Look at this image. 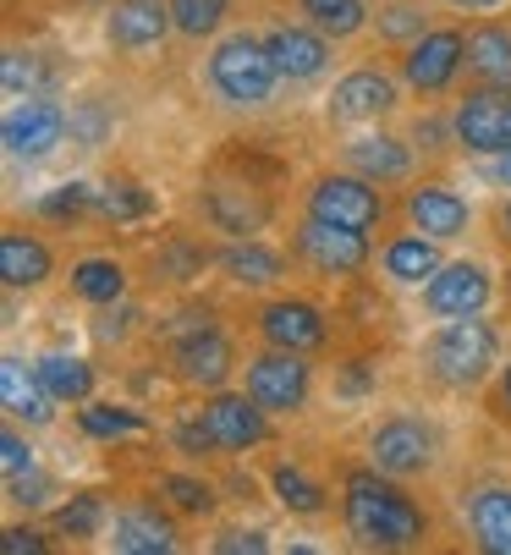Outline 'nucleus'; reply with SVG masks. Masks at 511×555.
<instances>
[{
    "mask_svg": "<svg viewBox=\"0 0 511 555\" xmlns=\"http://www.w3.org/2000/svg\"><path fill=\"white\" fill-rule=\"evenodd\" d=\"M347 528L363 550H407L430 533V517L396 485H385L380 473H353L347 479Z\"/></svg>",
    "mask_w": 511,
    "mask_h": 555,
    "instance_id": "f257e3e1",
    "label": "nucleus"
},
{
    "mask_svg": "<svg viewBox=\"0 0 511 555\" xmlns=\"http://www.w3.org/2000/svg\"><path fill=\"white\" fill-rule=\"evenodd\" d=\"M276 55L265 39H253V34H231L215 55H209V83L226 105H265L270 89H276Z\"/></svg>",
    "mask_w": 511,
    "mask_h": 555,
    "instance_id": "f03ea898",
    "label": "nucleus"
},
{
    "mask_svg": "<svg viewBox=\"0 0 511 555\" xmlns=\"http://www.w3.org/2000/svg\"><path fill=\"white\" fill-rule=\"evenodd\" d=\"M495 325H484L478 313H462V320H446L430 336V369L446 385H478L495 363Z\"/></svg>",
    "mask_w": 511,
    "mask_h": 555,
    "instance_id": "7ed1b4c3",
    "label": "nucleus"
},
{
    "mask_svg": "<svg viewBox=\"0 0 511 555\" xmlns=\"http://www.w3.org/2000/svg\"><path fill=\"white\" fill-rule=\"evenodd\" d=\"M247 396L265 413H297L308 396V363L292 347H270L247 363Z\"/></svg>",
    "mask_w": 511,
    "mask_h": 555,
    "instance_id": "20e7f679",
    "label": "nucleus"
},
{
    "mask_svg": "<svg viewBox=\"0 0 511 555\" xmlns=\"http://www.w3.org/2000/svg\"><path fill=\"white\" fill-rule=\"evenodd\" d=\"M457 143L473 154H506L511 149V89H473L457 105Z\"/></svg>",
    "mask_w": 511,
    "mask_h": 555,
    "instance_id": "39448f33",
    "label": "nucleus"
},
{
    "mask_svg": "<svg viewBox=\"0 0 511 555\" xmlns=\"http://www.w3.org/2000/svg\"><path fill=\"white\" fill-rule=\"evenodd\" d=\"M308 215L335 220V225H353V231H369V225H380L385 204H380L369 177H319L314 193H308Z\"/></svg>",
    "mask_w": 511,
    "mask_h": 555,
    "instance_id": "423d86ee",
    "label": "nucleus"
},
{
    "mask_svg": "<svg viewBox=\"0 0 511 555\" xmlns=\"http://www.w3.org/2000/svg\"><path fill=\"white\" fill-rule=\"evenodd\" d=\"M297 254H303L314 270H324V275H353V270L369 264L363 231L335 225V220H319V215L303 220V231H297Z\"/></svg>",
    "mask_w": 511,
    "mask_h": 555,
    "instance_id": "0eeeda50",
    "label": "nucleus"
},
{
    "mask_svg": "<svg viewBox=\"0 0 511 555\" xmlns=\"http://www.w3.org/2000/svg\"><path fill=\"white\" fill-rule=\"evenodd\" d=\"M462 61H468V39L457 28H440V34H418L412 39V50L401 55V72H407V83L418 94H440L462 72Z\"/></svg>",
    "mask_w": 511,
    "mask_h": 555,
    "instance_id": "6e6552de",
    "label": "nucleus"
},
{
    "mask_svg": "<svg viewBox=\"0 0 511 555\" xmlns=\"http://www.w3.org/2000/svg\"><path fill=\"white\" fill-rule=\"evenodd\" d=\"M374 467L385 473V479H412V473H423L435 462V435L423 429L418 418H391L374 429Z\"/></svg>",
    "mask_w": 511,
    "mask_h": 555,
    "instance_id": "1a4fd4ad",
    "label": "nucleus"
},
{
    "mask_svg": "<svg viewBox=\"0 0 511 555\" xmlns=\"http://www.w3.org/2000/svg\"><path fill=\"white\" fill-rule=\"evenodd\" d=\"M489 302V275L478 264H446L430 275V286H423V308L435 313V320H462V313H478Z\"/></svg>",
    "mask_w": 511,
    "mask_h": 555,
    "instance_id": "9d476101",
    "label": "nucleus"
},
{
    "mask_svg": "<svg viewBox=\"0 0 511 555\" xmlns=\"http://www.w3.org/2000/svg\"><path fill=\"white\" fill-rule=\"evenodd\" d=\"M66 132V116L50 105V100H17L12 116H7V149L17 154V160H39V154H50Z\"/></svg>",
    "mask_w": 511,
    "mask_h": 555,
    "instance_id": "9b49d317",
    "label": "nucleus"
},
{
    "mask_svg": "<svg viewBox=\"0 0 511 555\" xmlns=\"http://www.w3.org/2000/svg\"><path fill=\"white\" fill-rule=\"evenodd\" d=\"M396 105V83L385 72H353L330 94V121H374Z\"/></svg>",
    "mask_w": 511,
    "mask_h": 555,
    "instance_id": "f8f14e48",
    "label": "nucleus"
},
{
    "mask_svg": "<svg viewBox=\"0 0 511 555\" xmlns=\"http://www.w3.org/2000/svg\"><path fill=\"white\" fill-rule=\"evenodd\" d=\"M204 418H209L220 451H247V446H259L270 435L265 408L253 402V396H215V402L204 408Z\"/></svg>",
    "mask_w": 511,
    "mask_h": 555,
    "instance_id": "ddd939ff",
    "label": "nucleus"
},
{
    "mask_svg": "<svg viewBox=\"0 0 511 555\" xmlns=\"http://www.w3.org/2000/svg\"><path fill=\"white\" fill-rule=\"evenodd\" d=\"M0 402H7V413H12L17 424H50V413H55L50 385H44L39 369H28L23 358L0 363Z\"/></svg>",
    "mask_w": 511,
    "mask_h": 555,
    "instance_id": "4468645a",
    "label": "nucleus"
},
{
    "mask_svg": "<svg viewBox=\"0 0 511 555\" xmlns=\"http://www.w3.org/2000/svg\"><path fill=\"white\" fill-rule=\"evenodd\" d=\"M165 28H177L170 0H116L111 12V44L116 50H149L165 39Z\"/></svg>",
    "mask_w": 511,
    "mask_h": 555,
    "instance_id": "2eb2a0df",
    "label": "nucleus"
},
{
    "mask_svg": "<svg viewBox=\"0 0 511 555\" xmlns=\"http://www.w3.org/2000/svg\"><path fill=\"white\" fill-rule=\"evenodd\" d=\"M170 363H177V374H182L188 385L215 390V385L231 374V341L209 325V331H199V336H188V341L170 347Z\"/></svg>",
    "mask_w": 511,
    "mask_h": 555,
    "instance_id": "dca6fc26",
    "label": "nucleus"
},
{
    "mask_svg": "<svg viewBox=\"0 0 511 555\" xmlns=\"http://www.w3.org/2000/svg\"><path fill=\"white\" fill-rule=\"evenodd\" d=\"M259 331H265L270 347H292V352H314L324 341V320L308 302H270L259 313Z\"/></svg>",
    "mask_w": 511,
    "mask_h": 555,
    "instance_id": "f3484780",
    "label": "nucleus"
},
{
    "mask_svg": "<svg viewBox=\"0 0 511 555\" xmlns=\"http://www.w3.org/2000/svg\"><path fill=\"white\" fill-rule=\"evenodd\" d=\"M407 220L423 236H462L468 231V198H457L451 188H412Z\"/></svg>",
    "mask_w": 511,
    "mask_h": 555,
    "instance_id": "a211bd4d",
    "label": "nucleus"
},
{
    "mask_svg": "<svg viewBox=\"0 0 511 555\" xmlns=\"http://www.w3.org/2000/svg\"><path fill=\"white\" fill-rule=\"evenodd\" d=\"M270 55H276V66H281V77H292V83H303V77H319L324 66H330V44L314 34V28H276L270 39Z\"/></svg>",
    "mask_w": 511,
    "mask_h": 555,
    "instance_id": "6ab92c4d",
    "label": "nucleus"
},
{
    "mask_svg": "<svg viewBox=\"0 0 511 555\" xmlns=\"http://www.w3.org/2000/svg\"><path fill=\"white\" fill-rule=\"evenodd\" d=\"M347 166L369 182H401L412 171V154L396 138H358V143H347Z\"/></svg>",
    "mask_w": 511,
    "mask_h": 555,
    "instance_id": "aec40b11",
    "label": "nucleus"
},
{
    "mask_svg": "<svg viewBox=\"0 0 511 555\" xmlns=\"http://www.w3.org/2000/svg\"><path fill=\"white\" fill-rule=\"evenodd\" d=\"M468 72L489 89H511V34L506 28H473L468 34Z\"/></svg>",
    "mask_w": 511,
    "mask_h": 555,
    "instance_id": "412c9836",
    "label": "nucleus"
},
{
    "mask_svg": "<svg viewBox=\"0 0 511 555\" xmlns=\"http://www.w3.org/2000/svg\"><path fill=\"white\" fill-rule=\"evenodd\" d=\"M204 215L220 225V231H237V236H247V231H259L265 225V204L253 198L247 188H209L204 193Z\"/></svg>",
    "mask_w": 511,
    "mask_h": 555,
    "instance_id": "4be33fe9",
    "label": "nucleus"
},
{
    "mask_svg": "<svg viewBox=\"0 0 511 555\" xmlns=\"http://www.w3.org/2000/svg\"><path fill=\"white\" fill-rule=\"evenodd\" d=\"M0 275H7V286H39L50 275V248L23 231H7L0 236Z\"/></svg>",
    "mask_w": 511,
    "mask_h": 555,
    "instance_id": "5701e85b",
    "label": "nucleus"
},
{
    "mask_svg": "<svg viewBox=\"0 0 511 555\" xmlns=\"http://www.w3.org/2000/svg\"><path fill=\"white\" fill-rule=\"evenodd\" d=\"M111 544L127 550V555H165L170 544H177V533H170V522L154 517V512H127V517H116V539Z\"/></svg>",
    "mask_w": 511,
    "mask_h": 555,
    "instance_id": "b1692460",
    "label": "nucleus"
},
{
    "mask_svg": "<svg viewBox=\"0 0 511 555\" xmlns=\"http://www.w3.org/2000/svg\"><path fill=\"white\" fill-rule=\"evenodd\" d=\"M473 533L484 550L511 555V490H484L473 501Z\"/></svg>",
    "mask_w": 511,
    "mask_h": 555,
    "instance_id": "393cba45",
    "label": "nucleus"
},
{
    "mask_svg": "<svg viewBox=\"0 0 511 555\" xmlns=\"http://www.w3.org/2000/svg\"><path fill=\"white\" fill-rule=\"evenodd\" d=\"M226 275L237 281V286H270V281H281V254L276 248H265V243H237V248H226Z\"/></svg>",
    "mask_w": 511,
    "mask_h": 555,
    "instance_id": "a878e982",
    "label": "nucleus"
},
{
    "mask_svg": "<svg viewBox=\"0 0 511 555\" xmlns=\"http://www.w3.org/2000/svg\"><path fill=\"white\" fill-rule=\"evenodd\" d=\"M39 379L50 385L55 402H89V390H94V374L82 358H66V352H50L39 358Z\"/></svg>",
    "mask_w": 511,
    "mask_h": 555,
    "instance_id": "bb28decb",
    "label": "nucleus"
},
{
    "mask_svg": "<svg viewBox=\"0 0 511 555\" xmlns=\"http://www.w3.org/2000/svg\"><path fill=\"white\" fill-rule=\"evenodd\" d=\"M385 270H391L396 281L418 286V281H430V275L440 270V259H435V248H430V236H396V243L385 248Z\"/></svg>",
    "mask_w": 511,
    "mask_h": 555,
    "instance_id": "cd10ccee",
    "label": "nucleus"
},
{
    "mask_svg": "<svg viewBox=\"0 0 511 555\" xmlns=\"http://www.w3.org/2000/svg\"><path fill=\"white\" fill-rule=\"evenodd\" d=\"M297 7H303V17H308L319 34H335V39L358 34V28H363V17H369L363 0H297Z\"/></svg>",
    "mask_w": 511,
    "mask_h": 555,
    "instance_id": "c85d7f7f",
    "label": "nucleus"
},
{
    "mask_svg": "<svg viewBox=\"0 0 511 555\" xmlns=\"http://www.w3.org/2000/svg\"><path fill=\"white\" fill-rule=\"evenodd\" d=\"M72 292L89 297V302H116V297L127 292V275H122L116 259H82V264L72 270Z\"/></svg>",
    "mask_w": 511,
    "mask_h": 555,
    "instance_id": "c756f323",
    "label": "nucleus"
},
{
    "mask_svg": "<svg viewBox=\"0 0 511 555\" xmlns=\"http://www.w3.org/2000/svg\"><path fill=\"white\" fill-rule=\"evenodd\" d=\"M170 17H177V34L204 39L226 23V0H170Z\"/></svg>",
    "mask_w": 511,
    "mask_h": 555,
    "instance_id": "7c9ffc66",
    "label": "nucleus"
},
{
    "mask_svg": "<svg viewBox=\"0 0 511 555\" xmlns=\"http://www.w3.org/2000/svg\"><path fill=\"white\" fill-rule=\"evenodd\" d=\"M276 495H281L286 512H303V517L324 512V490H319L314 479H303L297 467H276Z\"/></svg>",
    "mask_w": 511,
    "mask_h": 555,
    "instance_id": "2f4dec72",
    "label": "nucleus"
},
{
    "mask_svg": "<svg viewBox=\"0 0 511 555\" xmlns=\"http://www.w3.org/2000/svg\"><path fill=\"white\" fill-rule=\"evenodd\" d=\"M77 424H82V435H94V440H116V435H138L143 429V418L127 413V408H82Z\"/></svg>",
    "mask_w": 511,
    "mask_h": 555,
    "instance_id": "473e14b6",
    "label": "nucleus"
},
{
    "mask_svg": "<svg viewBox=\"0 0 511 555\" xmlns=\"http://www.w3.org/2000/svg\"><path fill=\"white\" fill-rule=\"evenodd\" d=\"M154 209V198L143 193V188H132V182H111L105 193H100V215L105 220H143Z\"/></svg>",
    "mask_w": 511,
    "mask_h": 555,
    "instance_id": "72a5a7b5",
    "label": "nucleus"
},
{
    "mask_svg": "<svg viewBox=\"0 0 511 555\" xmlns=\"http://www.w3.org/2000/svg\"><path fill=\"white\" fill-rule=\"evenodd\" d=\"M55 528L72 533V539H94L100 533V495H77L72 506L55 512Z\"/></svg>",
    "mask_w": 511,
    "mask_h": 555,
    "instance_id": "f704fd0d",
    "label": "nucleus"
},
{
    "mask_svg": "<svg viewBox=\"0 0 511 555\" xmlns=\"http://www.w3.org/2000/svg\"><path fill=\"white\" fill-rule=\"evenodd\" d=\"M7 100H39V55L28 50L7 55Z\"/></svg>",
    "mask_w": 511,
    "mask_h": 555,
    "instance_id": "c9c22d12",
    "label": "nucleus"
},
{
    "mask_svg": "<svg viewBox=\"0 0 511 555\" xmlns=\"http://www.w3.org/2000/svg\"><path fill=\"white\" fill-rule=\"evenodd\" d=\"M165 495H170V506H177V512H193V517L215 506L209 485H199V479H182V473H170V479H165Z\"/></svg>",
    "mask_w": 511,
    "mask_h": 555,
    "instance_id": "e433bc0d",
    "label": "nucleus"
},
{
    "mask_svg": "<svg viewBox=\"0 0 511 555\" xmlns=\"http://www.w3.org/2000/svg\"><path fill=\"white\" fill-rule=\"evenodd\" d=\"M412 34H423V12L412 0H396V7L380 12V39H412Z\"/></svg>",
    "mask_w": 511,
    "mask_h": 555,
    "instance_id": "4c0bfd02",
    "label": "nucleus"
},
{
    "mask_svg": "<svg viewBox=\"0 0 511 555\" xmlns=\"http://www.w3.org/2000/svg\"><path fill=\"white\" fill-rule=\"evenodd\" d=\"M94 204V188H82V182H66L61 193H50L39 209L50 215V220H66V215H82V209H89Z\"/></svg>",
    "mask_w": 511,
    "mask_h": 555,
    "instance_id": "58836bf2",
    "label": "nucleus"
},
{
    "mask_svg": "<svg viewBox=\"0 0 511 555\" xmlns=\"http://www.w3.org/2000/svg\"><path fill=\"white\" fill-rule=\"evenodd\" d=\"M177 446L188 451V456H204V451H220V440H215V429H209V418L199 413V418H188L182 429H177Z\"/></svg>",
    "mask_w": 511,
    "mask_h": 555,
    "instance_id": "ea45409f",
    "label": "nucleus"
},
{
    "mask_svg": "<svg viewBox=\"0 0 511 555\" xmlns=\"http://www.w3.org/2000/svg\"><path fill=\"white\" fill-rule=\"evenodd\" d=\"M0 467H7V479H12V473H28V467H34V451H28V440H23L17 429L0 435Z\"/></svg>",
    "mask_w": 511,
    "mask_h": 555,
    "instance_id": "a19ab883",
    "label": "nucleus"
},
{
    "mask_svg": "<svg viewBox=\"0 0 511 555\" xmlns=\"http://www.w3.org/2000/svg\"><path fill=\"white\" fill-rule=\"evenodd\" d=\"M7 490H12V501H17V506H39L50 485H44V479H39V473L28 467V473H12V479H7Z\"/></svg>",
    "mask_w": 511,
    "mask_h": 555,
    "instance_id": "79ce46f5",
    "label": "nucleus"
},
{
    "mask_svg": "<svg viewBox=\"0 0 511 555\" xmlns=\"http://www.w3.org/2000/svg\"><path fill=\"white\" fill-rule=\"evenodd\" d=\"M215 550H220V555H237V550H253V555H259V550H270V539H265V533H242V528H231V533L215 539Z\"/></svg>",
    "mask_w": 511,
    "mask_h": 555,
    "instance_id": "37998d69",
    "label": "nucleus"
},
{
    "mask_svg": "<svg viewBox=\"0 0 511 555\" xmlns=\"http://www.w3.org/2000/svg\"><path fill=\"white\" fill-rule=\"evenodd\" d=\"M0 550H7V555H23V550H28V555H39V550H44V539H39L34 528H7V533H0Z\"/></svg>",
    "mask_w": 511,
    "mask_h": 555,
    "instance_id": "c03bdc74",
    "label": "nucleus"
},
{
    "mask_svg": "<svg viewBox=\"0 0 511 555\" xmlns=\"http://www.w3.org/2000/svg\"><path fill=\"white\" fill-rule=\"evenodd\" d=\"M72 132H82V138H89V149H94L100 132H105V121H100V116H82V121H72Z\"/></svg>",
    "mask_w": 511,
    "mask_h": 555,
    "instance_id": "a18cd8bd",
    "label": "nucleus"
},
{
    "mask_svg": "<svg viewBox=\"0 0 511 555\" xmlns=\"http://www.w3.org/2000/svg\"><path fill=\"white\" fill-rule=\"evenodd\" d=\"M495 182H500V188H511V149L495 160Z\"/></svg>",
    "mask_w": 511,
    "mask_h": 555,
    "instance_id": "49530a36",
    "label": "nucleus"
},
{
    "mask_svg": "<svg viewBox=\"0 0 511 555\" xmlns=\"http://www.w3.org/2000/svg\"><path fill=\"white\" fill-rule=\"evenodd\" d=\"M451 7H462V12H489V7H500V0H451Z\"/></svg>",
    "mask_w": 511,
    "mask_h": 555,
    "instance_id": "de8ad7c7",
    "label": "nucleus"
},
{
    "mask_svg": "<svg viewBox=\"0 0 511 555\" xmlns=\"http://www.w3.org/2000/svg\"><path fill=\"white\" fill-rule=\"evenodd\" d=\"M500 402H506V408H511V369H506V374H500Z\"/></svg>",
    "mask_w": 511,
    "mask_h": 555,
    "instance_id": "09e8293b",
    "label": "nucleus"
},
{
    "mask_svg": "<svg viewBox=\"0 0 511 555\" xmlns=\"http://www.w3.org/2000/svg\"><path fill=\"white\" fill-rule=\"evenodd\" d=\"M500 220H506V231H511V198H506V209H500Z\"/></svg>",
    "mask_w": 511,
    "mask_h": 555,
    "instance_id": "8fccbe9b",
    "label": "nucleus"
}]
</instances>
